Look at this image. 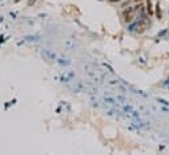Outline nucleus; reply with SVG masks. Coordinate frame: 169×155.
Instances as JSON below:
<instances>
[{"mask_svg": "<svg viewBox=\"0 0 169 155\" xmlns=\"http://www.w3.org/2000/svg\"><path fill=\"white\" fill-rule=\"evenodd\" d=\"M134 13H135V8H132V7H129L127 9H125L123 11V18L126 22H130V21L132 20V17H134Z\"/></svg>", "mask_w": 169, "mask_h": 155, "instance_id": "1", "label": "nucleus"}, {"mask_svg": "<svg viewBox=\"0 0 169 155\" xmlns=\"http://www.w3.org/2000/svg\"><path fill=\"white\" fill-rule=\"evenodd\" d=\"M147 7H148V13L149 14L153 13V11H152V3H151V0H147Z\"/></svg>", "mask_w": 169, "mask_h": 155, "instance_id": "2", "label": "nucleus"}, {"mask_svg": "<svg viewBox=\"0 0 169 155\" xmlns=\"http://www.w3.org/2000/svg\"><path fill=\"white\" fill-rule=\"evenodd\" d=\"M135 1H136V3H138V1H142V0H135Z\"/></svg>", "mask_w": 169, "mask_h": 155, "instance_id": "3", "label": "nucleus"}, {"mask_svg": "<svg viewBox=\"0 0 169 155\" xmlns=\"http://www.w3.org/2000/svg\"><path fill=\"white\" fill-rule=\"evenodd\" d=\"M117 1H118V0H117Z\"/></svg>", "mask_w": 169, "mask_h": 155, "instance_id": "4", "label": "nucleus"}]
</instances>
